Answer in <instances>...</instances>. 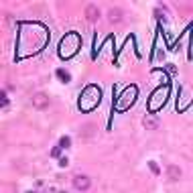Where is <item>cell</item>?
<instances>
[{
	"label": "cell",
	"mask_w": 193,
	"mask_h": 193,
	"mask_svg": "<svg viewBox=\"0 0 193 193\" xmlns=\"http://www.w3.org/2000/svg\"><path fill=\"white\" fill-rule=\"evenodd\" d=\"M29 193H35V191H29Z\"/></svg>",
	"instance_id": "obj_17"
},
{
	"label": "cell",
	"mask_w": 193,
	"mask_h": 193,
	"mask_svg": "<svg viewBox=\"0 0 193 193\" xmlns=\"http://www.w3.org/2000/svg\"><path fill=\"white\" fill-rule=\"evenodd\" d=\"M80 45H81V39H80L75 33L65 35V37H63V41H61L59 55H61V57H65V59H69V57H73V55L77 53Z\"/></svg>",
	"instance_id": "obj_2"
},
{
	"label": "cell",
	"mask_w": 193,
	"mask_h": 193,
	"mask_svg": "<svg viewBox=\"0 0 193 193\" xmlns=\"http://www.w3.org/2000/svg\"><path fill=\"white\" fill-rule=\"evenodd\" d=\"M61 154V147H55L53 151H51V157H59Z\"/></svg>",
	"instance_id": "obj_15"
},
{
	"label": "cell",
	"mask_w": 193,
	"mask_h": 193,
	"mask_svg": "<svg viewBox=\"0 0 193 193\" xmlns=\"http://www.w3.org/2000/svg\"><path fill=\"white\" fill-rule=\"evenodd\" d=\"M167 93H169V87L157 90V92L153 93V98H151V102H148V110H151V112H157V110L165 104L167 102Z\"/></svg>",
	"instance_id": "obj_3"
},
{
	"label": "cell",
	"mask_w": 193,
	"mask_h": 193,
	"mask_svg": "<svg viewBox=\"0 0 193 193\" xmlns=\"http://www.w3.org/2000/svg\"><path fill=\"white\" fill-rule=\"evenodd\" d=\"M2 106H4V108L8 106V98H6V96H2Z\"/></svg>",
	"instance_id": "obj_16"
},
{
	"label": "cell",
	"mask_w": 193,
	"mask_h": 193,
	"mask_svg": "<svg viewBox=\"0 0 193 193\" xmlns=\"http://www.w3.org/2000/svg\"><path fill=\"white\" fill-rule=\"evenodd\" d=\"M73 187H75V189H80V191L90 189V177H86V175H77V177H73Z\"/></svg>",
	"instance_id": "obj_5"
},
{
	"label": "cell",
	"mask_w": 193,
	"mask_h": 193,
	"mask_svg": "<svg viewBox=\"0 0 193 193\" xmlns=\"http://www.w3.org/2000/svg\"><path fill=\"white\" fill-rule=\"evenodd\" d=\"M148 167H151V171H153L154 175H159V173H161L159 165H157V163H154V161H148Z\"/></svg>",
	"instance_id": "obj_12"
},
{
	"label": "cell",
	"mask_w": 193,
	"mask_h": 193,
	"mask_svg": "<svg viewBox=\"0 0 193 193\" xmlns=\"http://www.w3.org/2000/svg\"><path fill=\"white\" fill-rule=\"evenodd\" d=\"M47 104H49V98H47L45 93H37V96H33V106L35 108L43 110V108H47Z\"/></svg>",
	"instance_id": "obj_6"
},
{
	"label": "cell",
	"mask_w": 193,
	"mask_h": 193,
	"mask_svg": "<svg viewBox=\"0 0 193 193\" xmlns=\"http://www.w3.org/2000/svg\"><path fill=\"white\" fill-rule=\"evenodd\" d=\"M67 165H69V159H65V157H61V159H59V167H61V169H65Z\"/></svg>",
	"instance_id": "obj_14"
},
{
	"label": "cell",
	"mask_w": 193,
	"mask_h": 193,
	"mask_svg": "<svg viewBox=\"0 0 193 193\" xmlns=\"http://www.w3.org/2000/svg\"><path fill=\"white\" fill-rule=\"evenodd\" d=\"M120 20H122V10L120 8L110 10V22H120Z\"/></svg>",
	"instance_id": "obj_9"
},
{
	"label": "cell",
	"mask_w": 193,
	"mask_h": 193,
	"mask_svg": "<svg viewBox=\"0 0 193 193\" xmlns=\"http://www.w3.org/2000/svg\"><path fill=\"white\" fill-rule=\"evenodd\" d=\"M134 98H136V87H134V86H130V87L126 90V92H124L122 100H118L116 108H118V110H126V108H128V106H130V104L134 102Z\"/></svg>",
	"instance_id": "obj_4"
},
{
	"label": "cell",
	"mask_w": 193,
	"mask_h": 193,
	"mask_svg": "<svg viewBox=\"0 0 193 193\" xmlns=\"http://www.w3.org/2000/svg\"><path fill=\"white\" fill-rule=\"evenodd\" d=\"M179 177H181V169H179V167H175V165H171V167H169V179L177 181Z\"/></svg>",
	"instance_id": "obj_8"
},
{
	"label": "cell",
	"mask_w": 193,
	"mask_h": 193,
	"mask_svg": "<svg viewBox=\"0 0 193 193\" xmlns=\"http://www.w3.org/2000/svg\"><path fill=\"white\" fill-rule=\"evenodd\" d=\"M55 73H57L59 81H63V83H69V81H71V75H69V71H67V69H57Z\"/></svg>",
	"instance_id": "obj_7"
},
{
	"label": "cell",
	"mask_w": 193,
	"mask_h": 193,
	"mask_svg": "<svg viewBox=\"0 0 193 193\" xmlns=\"http://www.w3.org/2000/svg\"><path fill=\"white\" fill-rule=\"evenodd\" d=\"M63 193H65V191H63Z\"/></svg>",
	"instance_id": "obj_18"
},
{
	"label": "cell",
	"mask_w": 193,
	"mask_h": 193,
	"mask_svg": "<svg viewBox=\"0 0 193 193\" xmlns=\"http://www.w3.org/2000/svg\"><path fill=\"white\" fill-rule=\"evenodd\" d=\"M98 8H93V6H87V19L90 20H98Z\"/></svg>",
	"instance_id": "obj_10"
},
{
	"label": "cell",
	"mask_w": 193,
	"mask_h": 193,
	"mask_svg": "<svg viewBox=\"0 0 193 193\" xmlns=\"http://www.w3.org/2000/svg\"><path fill=\"white\" fill-rule=\"evenodd\" d=\"M144 126L157 128V126H159V122H157V120H154V118H147V120H144Z\"/></svg>",
	"instance_id": "obj_13"
},
{
	"label": "cell",
	"mask_w": 193,
	"mask_h": 193,
	"mask_svg": "<svg viewBox=\"0 0 193 193\" xmlns=\"http://www.w3.org/2000/svg\"><path fill=\"white\" fill-rule=\"evenodd\" d=\"M100 98H102V93H100L98 87L96 86H87L86 90H83V93L80 96V108L83 110V112H90L92 108L98 106Z\"/></svg>",
	"instance_id": "obj_1"
},
{
	"label": "cell",
	"mask_w": 193,
	"mask_h": 193,
	"mask_svg": "<svg viewBox=\"0 0 193 193\" xmlns=\"http://www.w3.org/2000/svg\"><path fill=\"white\" fill-rule=\"evenodd\" d=\"M59 147H61V148H69V147H71V138H69V136H61Z\"/></svg>",
	"instance_id": "obj_11"
}]
</instances>
